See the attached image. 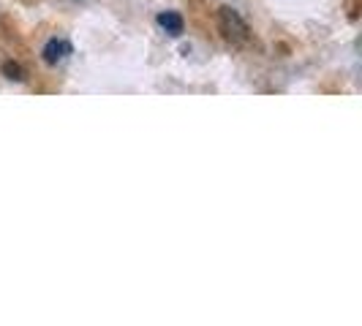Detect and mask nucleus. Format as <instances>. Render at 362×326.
<instances>
[{
    "instance_id": "nucleus-1",
    "label": "nucleus",
    "mask_w": 362,
    "mask_h": 326,
    "mask_svg": "<svg viewBox=\"0 0 362 326\" xmlns=\"http://www.w3.org/2000/svg\"><path fill=\"white\" fill-rule=\"evenodd\" d=\"M218 28H221L223 38L232 41V44H243V41L248 38V25H245V19L240 17L235 8H229V6L221 8V14H218Z\"/></svg>"
},
{
    "instance_id": "nucleus-4",
    "label": "nucleus",
    "mask_w": 362,
    "mask_h": 326,
    "mask_svg": "<svg viewBox=\"0 0 362 326\" xmlns=\"http://www.w3.org/2000/svg\"><path fill=\"white\" fill-rule=\"evenodd\" d=\"M3 71L6 73H14V76H11V79H22V76H19V66H11V63H6V68H3Z\"/></svg>"
},
{
    "instance_id": "nucleus-3",
    "label": "nucleus",
    "mask_w": 362,
    "mask_h": 326,
    "mask_svg": "<svg viewBox=\"0 0 362 326\" xmlns=\"http://www.w3.org/2000/svg\"><path fill=\"white\" fill-rule=\"evenodd\" d=\"M158 25H161L169 36H180L182 33V17L180 14H175V11H163V14H158Z\"/></svg>"
},
{
    "instance_id": "nucleus-2",
    "label": "nucleus",
    "mask_w": 362,
    "mask_h": 326,
    "mask_svg": "<svg viewBox=\"0 0 362 326\" xmlns=\"http://www.w3.org/2000/svg\"><path fill=\"white\" fill-rule=\"evenodd\" d=\"M69 54H71V44H69V41H63V38H52V41L44 47V60H47L49 66L63 63Z\"/></svg>"
}]
</instances>
